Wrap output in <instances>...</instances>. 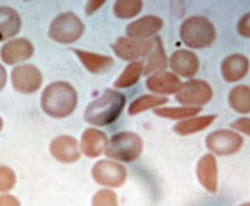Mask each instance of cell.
<instances>
[{"label": "cell", "mask_w": 250, "mask_h": 206, "mask_svg": "<svg viewBox=\"0 0 250 206\" xmlns=\"http://www.w3.org/2000/svg\"><path fill=\"white\" fill-rule=\"evenodd\" d=\"M126 104L125 95L116 88H107L88 103L84 111V120L91 126H109L123 114Z\"/></svg>", "instance_id": "1"}, {"label": "cell", "mask_w": 250, "mask_h": 206, "mask_svg": "<svg viewBox=\"0 0 250 206\" xmlns=\"http://www.w3.org/2000/svg\"><path fill=\"white\" fill-rule=\"evenodd\" d=\"M79 95L67 81H54L48 84L40 98V106L48 117L66 118L77 109Z\"/></svg>", "instance_id": "2"}, {"label": "cell", "mask_w": 250, "mask_h": 206, "mask_svg": "<svg viewBox=\"0 0 250 206\" xmlns=\"http://www.w3.org/2000/svg\"><path fill=\"white\" fill-rule=\"evenodd\" d=\"M179 36L188 48L204 50L209 48L216 41V28L210 20L202 15H192L186 18L179 29Z\"/></svg>", "instance_id": "3"}, {"label": "cell", "mask_w": 250, "mask_h": 206, "mask_svg": "<svg viewBox=\"0 0 250 206\" xmlns=\"http://www.w3.org/2000/svg\"><path fill=\"white\" fill-rule=\"evenodd\" d=\"M143 147V139L140 135L132 131H123L109 139L104 154L107 155V158L128 164L139 160Z\"/></svg>", "instance_id": "4"}, {"label": "cell", "mask_w": 250, "mask_h": 206, "mask_svg": "<svg viewBox=\"0 0 250 206\" xmlns=\"http://www.w3.org/2000/svg\"><path fill=\"white\" fill-rule=\"evenodd\" d=\"M85 32V25L74 13H62L57 15L48 28V37L59 44H73L80 40Z\"/></svg>", "instance_id": "5"}, {"label": "cell", "mask_w": 250, "mask_h": 206, "mask_svg": "<svg viewBox=\"0 0 250 206\" xmlns=\"http://www.w3.org/2000/svg\"><path fill=\"white\" fill-rule=\"evenodd\" d=\"M91 176L101 187L120 188L128 180V170L123 165V162L107 158L96 162L91 168Z\"/></svg>", "instance_id": "6"}, {"label": "cell", "mask_w": 250, "mask_h": 206, "mask_svg": "<svg viewBox=\"0 0 250 206\" xmlns=\"http://www.w3.org/2000/svg\"><path fill=\"white\" fill-rule=\"evenodd\" d=\"M175 98L179 104L202 107L213 99V88L208 81L191 77L182 82Z\"/></svg>", "instance_id": "7"}, {"label": "cell", "mask_w": 250, "mask_h": 206, "mask_svg": "<svg viewBox=\"0 0 250 206\" xmlns=\"http://www.w3.org/2000/svg\"><path fill=\"white\" fill-rule=\"evenodd\" d=\"M205 144L216 157H229L242 148L243 136L235 129H217L206 136Z\"/></svg>", "instance_id": "8"}, {"label": "cell", "mask_w": 250, "mask_h": 206, "mask_svg": "<svg viewBox=\"0 0 250 206\" xmlns=\"http://www.w3.org/2000/svg\"><path fill=\"white\" fill-rule=\"evenodd\" d=\"M154 45L153 39H133L129 36L118 37L117 40L111 44V50L117 58L132 62V61H143L147 57Z\"/></svg>", "instance_id": "9"}, {"label": "cell", "mask_w": 250, "mask_h": 206, "mask_svg": "<svg viewBox=\"0 0 250 206\" xmlns=\"http://www.w3.org/2000/svg\"><path fill=\"white\" fill-rule=\"evenodd\" d=\"M10 79H11L13 88L23 95L35 94L42 88V84H43V73L40 72L39 67L35 65H29V63L15 66L11 70Z\"/></svg>", "instance_id": "10"}, {"label": "cell", "mask_w": 250, "mask_h": 206, "mask_svg": "<svg viewBox=\"0 0 250 206\" xmlns=\"http://www.w3.org/2000/svg\"><path fill=\"white\" fill-rule=\"evenodd\" d=\"M35 54V45L28 39H10L0 47V59L4 65H18L26 62Z\"/></svg>", "instance_id": "11"}, {"label": "cell", "mask_w": 250, "mask_h": 206, "mask_svg": "<svg viewBox=\"0 0 250 206\" xmlns=\"http://www.w3.org/2000/svg\"><path fill=\"white\" fill-rule=\"evenodd\" d=\"M50 154L61 164H73L81 158L80 142L70 135H59L50 143Z\"/></svg>", "instance_id": "12"}, {"label": "cell", "mask_w": 250, "mask_h": 206, "mask_svg": "<svg viewBox=\"0 0 250 206\" xmlns=\"http://www.w3.org/2000/svg\"><path fill=\"white\" fill-rule=\"evenodd\" d=\"M198 183L202 188L210 194H216L219 190V165L217 158L212 153L204 154L197 162L195 168Z\"/></svg>", "instance_id": "13"}, {"label": "cell", "mask_w": 250, "mask_h": 206, "mask_svg": "<svg viewBox=\"0 0 250 206\" xmlns=\"http://www.w3.org/2000/svg\"><path fill=\"white\" fill-rule=\"evenodd\" d=\"M164 28V20L158 15H145L142 18L135 20L129 22L125 28V36L133 37V39H153L158 36V33Z\"/></svg>", "instance_id": "14"}, {"label": "cell", "mask_w": 250, "mask_h": 206, "mask_svg": "<svg viewBox=\"0 0 250 206\" xmlns=\"http://www.w3.org/2000/svg\"><path fill=\"white\" fill-rule=\"evenodd\" d=\"M180 85H182L180 77L173 72H167V70L150 74L146 80V87L148 91L160 96L175 95L177 89L180 88Z\"/></svg>", "instance_id": "15"}, {"label": "cell", "mask_w": 250, "mask_h": 206, "mask_svg": "<svg viewBox=\"0 0 250 206\" xmlns=\"http://www.w3.org/2000/svg\"><path fill=\"white\" fill-rule=\"evenodd\" d=\"M107 136L106 133L101 131L98 126H89L87 128L80 139V150L81 154L87 158H98L104 154L107 147Z\"/></svg>", "instance_id": "16"}, {"label": "cell", "mask_w": 250, "mask_h": 206, "mask_svg": "<svg viewBox=\"0 0 250 206\" xmlns=\"http://www.w3.org/2000/svg\"><path fill=\"white\" fill-rule=\"evenodd\" d=\"M170 70L179 77L191 79L199 70V58L190 50H176L169 58Z\"/></svg>", "instance_id": "17"}, {"label": "cell", "mask_w": 250, "mask_h": 206, "mask_svg": "<svg viewBox=\"0 0 250 206\" xmlns=\"http://www.w3.org/2000/svg\"><path fill=\"white\" fill-rule=\"evenodd\" d=\"M250 62L242 54H231L221 61L220 73L223 80L227 82H236L243 80L249 73Z\"/></svg>", "instance_id": "18"}, {"label": "cell", "mask_w": 250, "mask_h": 206, "mask_svg": "<svg viewBox=\"0 0 250 206\" xmlns=\"http://www.w3.org/2000/svg\"><path fill=\"white\" fill-rule=\"evenodd\" d=\"M74 55L80 61V63L92 74L109 73L114 66V59L109 55H102L98 52H91L87 50L74 48Z\"/></svg>", "instance_id": "19"}, {"label": "cell", "mask_w": 250, "mask_h": 206, "mask_svg": "<svg viewBox=\"0 0 250 206\" xmlns=\"http://www.w3.org/2000/svg\"><path fill=\"white\" fill-rule=\"evenodd\" d=\"M143 76H150V74L155 73V72H161V70H167V67H169V58L167 55L165 47L162 43L161 37H154V45L153 50L150 51L146 58L143 59Z\"/></svg>", "instance_id": "20"}, {"label": "cell", "mask_w": 250, "mask_h": 206, "mask_svg": "<svg viewBox=\"0 0 250 206\" xmlns=\"http://www.w3.org/2000/svg\"><path fill=\"white\" fill-rule=\"evenodd\" d=\"M216 114H206V116H192V117L180 120L173 125V132L179 136H191L195 133L202 132L216 121Z\"/></svg>", "instance_id": "21"}, {"label": "cell", "mask_w": 250, "mask_h": 206, "mask_svg": "<svg viewBox=\"0 0 250 206\" xmlns=\"http://www.w3.org/2000/svg\"><path fill=\"white\" fill-rule=\"evenodd\" d=\"M22 26L18 11L8 6H0V41H7L17 36Z\"/></svg>", "instance_id": "22"}, {"label": "cell", "mask_w": 250, "mask_h": 206, "mask_svg": "<svg viewBox=\"0 0 250 206\" xmlns=\"http://www.w3.org/2000/svg\"><path fill=\"white\" fill-rule=\"evenodd\" d=\"M143 61H132L128 63V66H125V69L120 73L117 77V80L114 81V88L116 89H126L131 88L133 85H136L139 80L143 76Z\"/></svg>", "instance_id": "23"}, {"label": "cell", "mask_w": 250, "mask_h": 206, "mask_svg": "<svg viewBox=\"0 0 250 206\" xmlns=\"http://www.w3.org/2000/svg\"><path fill=\"white\" fill-rule=\"evenodd\" d=\"M168 103L167 96H160L155 94H146L136 98L128 107L129 116H139L142 113H146L148 110H154L157 107L165 106Z\"/></svg>", "instance_id": "24"}, {"label": "cell", "mask_w": 250, "mask_h": 206, "mask_svg": "<svg viewBox=\"0 0 250 206\" xmlns=\"http://www.w3.org/2000/svg\"><path fill=\"white\" fill-rule=\"evenodd\" d=\"M228 104L238 114H250V87L249 85H235L228 94Z\"/></svg>", "instance_id": "25"}, {"label": "cell", "mask_w": 250, "mask_h": 206, "mask_svg": "<svg viewBox=\"0 0 250 206\" xmlns=\"http://www.w3.org/2000/svg\"><path fill=\"white\" fill-rule=\"evenodd\" d=\"M201 111V107L197 106H175V107H157L153 110L157 117L167 118V120H172V121H180V120H186V118L197 116Z\"/></svg>", "instance_id": "26"}, {"label": "cell", "mask_w": 250, "mask_h": 206, "mask_svg": "<svg viewBox=\"0 0 250 206\" xmlns=\"http://www.w3.org/2000/svg\"><path fill=\"white\" fill-rule=\"evenodd\" d=\"M143 0H116L113 6V14L118 20H133L142 13Z\"/></svg>", "instance_id": "27"}, {"label": "cell", "mask_w": 250, "mask_h": 206, "mask_svg": "<svg viewBox=\"0 0 250 206\" xmlns=\"http://www.w3.org/2000/svg\"><path fill=\"white\" fill-rule=\"evenodd\" d=\"M91 204L94 206H116L118 205V197L114 188L102 187L92 195Z\"/></svg>", "instance_id": "28"}, {"label": "cell", "mask_w": 250, "mask_h": 206, "mask_svg": "<svg viewBox=\"0 0 250 206\" xmlns=\"http://www.w3.org/2000/svg\"><path fill=\"white\" fill-rule=\"evenodd\" d=\"M17 175L7 165H0V192H10L15 188Z\"/></svg>", "instance_id": "29"}, {"label": "cell", "mask_w": 250, "mask_h": 206, "mask_svg": "<svg viewBox=\"0 0 250 206\" xmlns=\"http://www.w3.org/2000/svg\"><path fill=\"white\" fill-rule=\"evenodd\" d=\"M236 32L239 33V36L250 39V13H246L239 18L236 23Z\"/></svg>", "instance_id": "30"}, {"label": "cell", "mask_w": 250, "mask_h": 206, "mask_svg": "<svg viewBox=\"0 0 250 206\" xmlns=\"http://www.w3.org/2000/svg\"><path fill=\"white\" fill-rule=\"evenodd\" d=\"M231 128L235 129L236 132H239L241 135L250 136V117L236 118L234 123H231Z\"/></svg>", "instance_id": "31"}, {"label": "cell", "mask_w": 250, "mask_h": 206, "mask_svg": "<svg viewBox=\"0 0 250 206\" xmlns=\"http://www.w3.org/2000/svg\"><path fill=\"white\" fill-rule=\"evenodd\" d=\"M106 1H107V0H87V4H85V14L94 15L106 4Z\"/></svg>", "instance_id": "32"}, {"label": "cell", "mask_w": 250, "mask_h": 206, "mask_svg": "<svg viewBox=\"0 0 250 206\" xmlns=\"http://www.w3.org/2000/svg\"><path fill=\"white\" fill-rule=\"evenodd\" d=\"M21 205V202H20V199L14 197V195H11V194H8V192H1V195H0V206H20Z\"/></svg>", "instance_id": "33"}, {"label": "cell", "mask_w": 250, "mask_h": 206, "mask_svg": "<svg viewBox=\"0 0 250 206\" xmlns=\"http://www.w3.org/2000/svg\"><path fill=\"white\" fill-rule=\"evenodd\" d=\"M7 79H8L7 70H6V67L0 63V92L4 89V87H6V84H7Z\"/></svg>", "instance_id": "34"}, {"label": "cell", "mask_w": 250, "mask_h": 206, "mask_svg": "<svg viewBox=\"0 0 250 206\" xmlns=\"http://www.w3.org/2000/svg\"><path fill=\"white\" fill-rule=\"evenodd\" d=\"M3 128H4V121H3V118L0 116V132L3 131Z\"/></svg>", "instance_id": "35"}, {"label": "cell", "mask_w": 250, "mask_h": 206, "mask_svg": "<svg viewBox=\"0 0 250 206\" xmlns=\"http://www.w3.org/2000/svg\"><path fill=\"white\" fill-rule=\"evenodd\" d=\"M23 1H32V0H23Z\"/></svg>", "instance_id": "36"}]
</instances>
